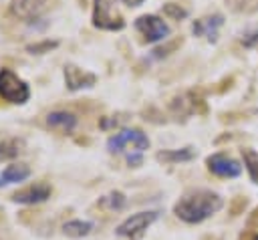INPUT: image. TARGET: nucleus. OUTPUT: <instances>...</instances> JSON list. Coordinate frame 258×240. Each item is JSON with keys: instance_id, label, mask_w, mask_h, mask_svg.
<instances>
[{"instance_id": "f257e3e1", "label": "nucleus", "mask_w": 258, "mask_h": 240, "mask_svg": "<svg viewBox=\"0 0 258 240\" xmlns=\"http://www.w3.org/2000/svg\"><path fill=\"white\" fill-rule=\"evenodd\" d=\"M224 198L212 190H189L173 206V214L185 224H200L220 212Z\"/></svg>"}, {"instance_id": "f03ea898", "label": "nucleus", "mask_w": 258, "mask_h": 240, "mask_svg": "<svg viewBox=\"0 0 258 240\" xmlns=\"http://www.w3.org/2000/svg\"><path fill=\"white\" fill-rule=\"evenodd\" d=\"M0 97L12 105H24L30 97V89L14 71L0 69Z\"/></svg>"}, {"instance_id": "7ed1b4c3", "label": "nucleus", "mask_w": 258, "mask_h": 240, "mask_svg": "<svg viewBox=\"0 0 258 240\" xmlns=\"http://www.w3.org/2000/svg\"><path fill=\"white\" fill-rule=\"evenodd\" d=\"M93 26L101 30H121L125 26L123 16L115 8V0H95Z\"/></svg>"}, {"instance_id": "20e7f679", "label": "nucleus", "mask_w": 258, "mask_h": 240, "mask_svg": "<svg viewBox=\"0 0 258 240\" xmlns=\"http://www.w3.org/2000/svg\"><path fill=\"white\" fill-rule=\"evenodd\" d=\"M159 218V212L155 210H147V212H137L133 216H129L127 220H123L117 228H115V234L121 236V238H131V240H137L143 236V232Z\"/></svg>"}, {"instance_id": "39448f33", "label": "nucleus", "mask_w": 258, "mask_h": 240, "mask_svg": "<svg viewBox=\"0 0 258 240\" xmlns=\"http://www.w3.org/2000/svg\"><path fill=\"white\" fill-rule=\"evenodd\" d=\"M131 145L135 151H143L149 147V137L141 131V129H121L119 133H115L113 137L107 139V149L109 153H119L123 151V147Z\"/></svg>"}, {"instance_id": "423d86ee", "label": "nucleus", "mask_w": 258, "mask_h": 240, "mask_svg": "<svg viewBox=\"0 0 258 240\" xmlns=\"http://www.w3.org/2000/svg\"><path fill=\"white\" fill-rule=\"evenodd\" d=\"M56 0H12L10 2V14H14L20 20L36 22L42 14H46L50 8H54Z\"/></svg>"}, {"instance_id": "0eeeda50", "label": "nucleus", "mask_w": 258, "mask_h": 240, "mask_svg": "<svg viewBox=\"0 0 258 240\" xmlns=\"http://www.w3.org/2000/svg\"><path fill=\"white\" fill-rule=\"evenodd\" d=\"M135 28L145 38V42H159V40L167 38V34H169V26L165 24V20L155 14L139 16L135 20Z\"/></svg>"}, {"instance_id": "6e6552de", "label": "nucleus", "mask_w": 258, "mask_h": 240, "mask_svg": "<svg viewBox=\"0 0 258 240\" xmlns=\"http://www.w3.org/2000/svg\"><path fill=\"white\" fill-rule=\"evenodd\" d=\"M206 165H208V169H210L214 175H218V177H238V175L242 173V163H240L238 159H234L232 155L222 153V151L208 155Z\"/></svg>"}, {"instance_id": "1a4fd4ad", "label": "nucleus", "mask_w": 258, "mask_h": 240, "mask_svg": "<svg viewBox=\"0 0 258 240\" xmlns=\"http://www.w3.org/2000/svg\"><path fill=\"white\" fill-rule=\"evenodd\" d=\"M62 75H64V85H67L69 91L91 89L97 83V75L95 73H89L85 69H79L77 65H64Z\"/></svg>"}, {"instance_id": "9d476101", "label": "nucleus", "mask_w": 258, "mask_h": 240, "mask_svg": "<svg viewBox=\"0 0 258 240\" xmlns=\"http://www.w3.org/2000/svg\"><path fill=\"white\" fill-rule=\"evenodd\" d=\"M50 192H52V188H50L48 184L36 182V184H30V186H26V188L14 192V194H12V202H16V204H26V206H30V204H40V202H44V200L50 198Z\"/></svg>"}, {"instance_id": "9b49d317", "label": "nucleus", "mask_w": 258, "mask_h": 240, "mask_svg": "<svg viewBox=\"0 0 258 240\" xmlns=\"http://www.w3.org/2000/svg\"><path fill=\"white\" fill-rule=\"evenodd\" d=\"M224 24V16L222 14H212V16H204L200 20H196L191 24V30L196 36H206L210 42L218 40V28Z\"/></svg>"}, {"instance_id": "f8f14e48", "label": "nucleus", "mask_w": 258, "mask_h": 240, "mask_svg": "<svg viewBox=\"0 0 258 240\" xmlns=\"http://www.w3.org/2000/svg\"><path fill=\"white\" fill-rule=\"evenodd\" d=\"M77 123H79L77 115L67 111V109H56V111H50L46 115V125L54 131H60V133H73Z\"/></svg>"}, {"instance_id": "ddd939ff", "label": "nucleus", "mask_w": 258, "mask_h": 240, "mask_svg": "<svg viewBox=\"0 0 258 240\" xmlns=\"http://www.w3.org/2000/svg\"><path fill=\"white\" fill-rule=\"evenodd\" d=\"M28 175H30V167L26 163H10L0 173V188L2 186H8V184L24 182Z\"/></svg>"}, {"instance_id": "4468645a", "label": "nucleus", "mask_w": 258, "mask_h": 240, "mask_svg": "<svg viewBox=\"0 0 258 240\" xmlns=\"http://www.w3.org/2000/svg\"><path fill=\"white\" fill-rule=\"evenodd\" d=\"M22 151H24V139L10 137V135H0V161L14 159Z\"/></svg>"}, {"instance_id": "2eb2a0df", "label": "nucleus", "mask_w": 258, "mask_h": 240, "mask_svg": "<svg viewBox=\"0 0 258 240\" xmlns=\"http://www.w3.org/2000/svg\"><path fill=\"white\" fill-rule=\"evenodd\" d=\"M125 204H127L125 194H123V192H117V190L105 194V196L99 198V202H97V206H99L101 210H105V212H121V210L125 208Z\"/></svg>"}, {"instance_id": "dca6fc26", "label": "nucleus", "mask_w": 258, "mask_h": 240, "mask_svg": "<svg viewBox=\"0 0 258 240\" xmlns=\"http://www.w3.org/2000/svg\"><path fill=\"white\" fill-rule=\"evenodd\" d=\"M157 161L163 163H177V161H189L196 157V149L194 147H181V149H169V151H159Z\"/></svg>"}, {"instance_id": "f3484780", "label": "nucleus", "mask_w": 258, "mask_h": 240, "mask_svg": "<svg viewBox=\"0 0 258 240\" xmlns=\"http://www.w3.org/2000/svg\"><path fill=\"white\" fill-rule=\"evenodd\" d=\"M91 230H93V222H87V220H71L62 226V232L71 238H83Z\"/></svg>"}, {"instance_id": "a211bd4d", "label": "nucleus", "mask_w": 258, "mask_h": 240, "mask_svg": "<svg viewBox=\"0 0 258 240\" xmlns=\"http://www.w3.org/2000/svg\"><path fill=\"white\" fill-rule=\"evenodd\" d=\"M242 157H244V165H246V171L250 175V179L258 186V153L250 147H244L242 149Z\"/></svg>"}, {"instance_id": "6ab92c4d", "label": "nucleus", "mask_w": 258, "mask_h": 240, "mask_svg": "<svg viewBox=\"0 0 258 240\" xmlns=\"http://www.w3.org/2000/svg\"><path fill=\"white\" fill-rule=\"evenodd\" d=\"M56 46H58V40H40V42H34V44H26V50L30 54H44V52H50Z\"/></svg>"}, {"instance_id": "aec40b11", "label": "nucleus", "mask_w": 258, "mask_h": 240, "mask_svg": "<svg viewBox=\"0 0 258 240\" xmlns=\"http://www.w3.org/2000/svg\"><path fill=\"white\" fill-rule=\"evenodd\" d=\"M163 14L169 16L171 20H183V18L187 16V10L181 8V6L175 4V2H167V4H163Z\"/></svg>"}, {"instance_id": "412c9836", "label": "nucleus", "mask_w": 258, "mask_h": 240, "mask_svg": "<svg viewBox=\"0 0 258 240\" xmlns=\"http://www.w3.org/2000/svg\"><path fill=\"white\" fill-rule=\"evenodd\" d=\"M234 12H252L258 8V0H228Z\"/></svg>"}, {"instance_id": "4be33fe9", "label": "nucleus", "mask_w": 258, "mask_h": 240, "mask_svg": "<svg viewBox=\"0 0 258 240\" xmlns=\"http://www.w3.org/2000/svg\"><path fill=\"white\" fill-rule=\"evenodd\" d=\"M127 161H129V165H135V167H137V165L141 163V155H129Z\"/></svg>"}, {"instance_id": "5701e85b", "label": "nucleus", "mask_w": 258, "mask_h": 240, "mask_svg": "<svg viewBox=\"0 0 258 240\" xmlns=\"http://www.w3.org/2000/svg\"><path fill=\"white\" fill-rule=\"evenodd\" d=\"M123 4H127V6H131V8H135V6H139L143 0H121Z\"/></svg>"}]
</instances>
